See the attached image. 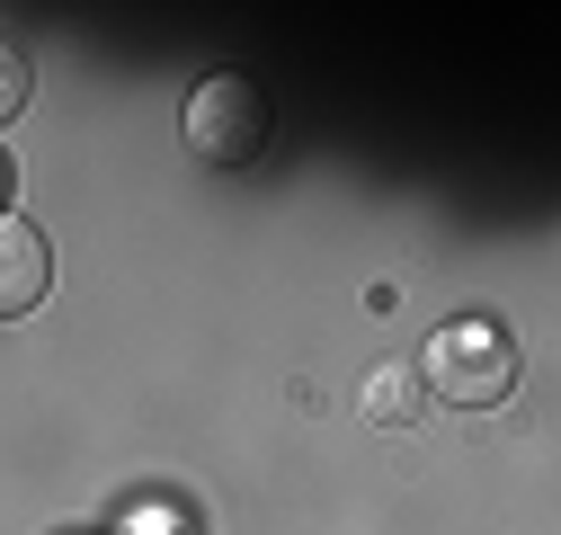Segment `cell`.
Instances as JSON below:
<instances>
[{
	"mask_svg": "<svg viewBox=\"0 0 561 535\" xmlns=\"http://www.w3.org/2000/svg\"><path fill=\"white\" fill-rule=\"evenodd\" d=\"M419 384H428L437 401H455V411H490V401L517 392V340H508L500 321L463 312V321H446L437 340H428V357H419Z\"/></svg>",
	"mask_w": 561,
	"mask_h": 535,
	"instance_id": "6da1fadb",
	"label": "cell"
},
{
	"mask_svg": "<svg viewBox=\"0 0 561 535\" xmlns=\"http://www.w3.org/2000/svg\"><path fill=\"white\" fill-rule=\"evenodd\" d=\"M187 144H196V161H224V170H250L259 161V144H267V99L250 90V81H196L187 90Z\"/></svg>",
	"mask_w": 561,
	"mask_h": 535,
	"instance_id": "7a4b0ae2",
	"label": "cell"
},
{
	"mask_svg": "<svg viewBox=\"0 0 561 535\" xmlns=\"http://www.w3.org/2000/svg\"><path fill=\"white\" fill-rule=\"evenodd\" d=\"M45 286H54V250H45V232L19 224V215H0V321L36 312Z\"/></svg>",
	"mask_w": 561,
	"mask_h": 535,
	"instance_id": "3957f363",
	"label": "cell"
},
{
	"mask_svg": "<svg viewBox=\"0 0 561 535\" xmlns=\"http://www.w3.org/2000/svg\"><path fill=\"white\" fill-rule=\"evenodd\" d=\"M419 411H428V384H419V366H375V375H366V420L410 429Z\"/></svg>",
	"mask_w": 561,
	"mask_h": 535,
	"instance_id": "277c9868",
	"label": "cell"
},
{
	"mask_svg": "<svg viewBox=\"0 0 561 535\" xmlns=\"http://www.w3.org/2000/svg\"><path fill=\"white\" fill-rule=\"evenodd\" d=\"M27 90H36V72H27V54L0 36V125H10L19 107H27Z\"/></svg>",
	"mask_w": 561,
	"mask_h": 535,
	"instance_id": "5b68a950",
	"label": "cell"
},
{
	"mask_svg": "<svg viewBox=\"0 0 561 535\" xmlns=\"http://www.w3.org/2000/svg\"><path fill=\"white\" fill-rule=\"evenodd\" d=\"M0 196H10V161H0Z\"/></svg>",
	"mask_w": 561,
	"mask_h": 535,
	"instance_id": "8992f818",
	"label": "cell"
}]
</instances>
